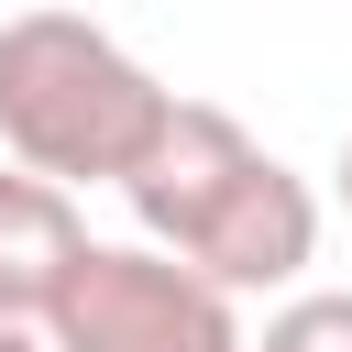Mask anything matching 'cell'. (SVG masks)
<instances>
[{"label": "cell", "mask_w": 352, "mask_h": 352, "mask_svg": "<svg viewBox=\"0 0 352 352\" xmlns=\"http://www.w3.org/2000/svg\"><path fill=\"white\" fill-rule=\"evenodd\" d=\"M132 220L154 253H176L187 275H209L220 297H264V286H297L308 253H319V198L297 165H275L231 110L209 99H176L165 143L132 165Z\"/></svg>", "instance_id": "obj_1"}, {"label": "cell", "mask_w": 352, "mask_h": 352, "mask_svg": "<svg viewBox=\"0 0 352 352\" xmlns=\"http://www.w3.org/2000/svg\"><path fill=\"white\" fill-rule=\"evenodd\" d=\"M165 121H176V88L88 11L0 22V143L44 187H132V165L165 143Z\"/></svg>", "instance_id": "obj_2"}, {"label": "cell", "mask_w": 352, "mask_h": 352, "mask_svg": "<svg viewBox=\"0 0 352 352\" xmlns=\"http://www.w3.org/2000/svg\"><path fill=\"white\" fill-rule=\"evenodd\" d=\"M44 341L55 352H253L242 297H220L154 242H88V264L44 308Z\"/></svg>", "instance_id": "obj_3"}, {"label": "cell", "mask_w": 352, "mask_h": 352, "mask_svg": "<svg viewBox=\"0 0 352 352\" xmlns=\"http://www.w3.org/2000/svg\"><path fill=\"white\" fill-rule=\"evenodd\" d=\"M88 264V220L66 187H44L33 165H0V319L44 330V308L66 297V275Z\"/></svg>", "instance_id": "obj_4"}, {"label": "cell", "mask_w": 352, "mask_h": 352, "mask_svg": "<svg viewBox=\"0 0 352 352\" xmlns=\"http://www.w3.org/2000/svg\"><path fill=\"white\" fill-rule=\"evenodd\" d=\"M253 352H352V286H297L253 330Z\"/></svg>", "instance_id": "obj_5"}, {"label": "cell", "mask_w": 352, "mask_h": 352, "mask_svg": "<svg viewBox=\"0 0 352 352\" xmlns=\"http://www.w3.org/2000/svg\"><path fill=\"white\" fill-rule=\"evenodd\" d=\"M0 352H55L44 330H22V319H0Z\"/></svg>", "instance_id": "obj_6"}, {"label": "cell", "mask_w": 352, "mask_h": 352, "mask_svg": "<svg viewBox=\"0 0 352 352\" xmlns=\"http://www.w3.org/2000/svg\"><path fill=\"white\" fill-rule=\"evenodd\" d=\"M330 187H341V220H352V143H341V165H330Z\"/></svg>", "instance_id": "obj_7"}]
</instances>
